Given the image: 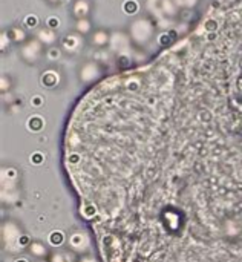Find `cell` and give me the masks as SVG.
I'll use <instances>...</instances> for the list:
<instances>
[{"mask_svg": "<svg viewBox=\"0 0 242 262\" xmlns=\"http://www.w3.org/2000/svg\"><path fill=\"white\" fill-rule=\"evenodd\" d=\"M48 23H49V28L58 26V20H55V18H49V20H48Z\"/></svg>", "mask_w": 242, "mask_h": 262, "instance_id": "obj_10", "label": "cell"}, {"mask_svg": "<svg viewBox=\"0 0 242 262\" xmlns=\"http://www.w3.org/2000/svg\"><path fill=\"white\" fill-rule=\"evenodd\" d=\"M35 25H37V18L35 17H28L26 18V26L31 28V26H35Z\"/></svg>", "mask_w": 242, "mask_h": 262, "instance_id": "obj_9", "label": "cell"}, {"mask_svg": "<svg viewBox=\"0 0 242 262\" xmlns=\"http://www.w3.org/2000/svg\"><path fill=\"white\" fill-rule=\"evenodd\" d=\"M109 40V34L104 31V29H97L94 34H92V43L95 46H104Z\"/></svg>", "mask_w": 242, "mask_h": 262, "instance_id": "obj_6", "label": "cell"}, {"mask_svg": "<svg viewBox=\"0 0 242 262\" xmlns=\"http://www.w3.org/2000/svg\"><path fill=\"white\" fill-rule=\"evenodd\" d=\"M100 72V68L95 61H89V63H84L83 68H81V78L86 80V81H91L92 78H95Z\"/></svg>", "mask_w": 242, "mask_h": 262, "instance_id": "obj_4", "label": "cell"}, {"mask_svg": "<svg viewBox=\"0 0 242 262\" xmlns=\"http://www.w3.org/2000/svg\"><path fill=\"white\" fill-rule=\"evenodd\" d=\"M49 2H58V0H49Z\"/></svg>", "mask_w": 242, "mask_h": 262, "instance_id": "obj_11", "label": "cell"}, {"mask_svg": "<svg viewBox=\"0 0 242 262\" xmlns=\"http://www.w3.org/2000/svg\"><path fill=\"white\" fill-rule=\"evenodd\" d=\"M137 8H138L137 2H126V5H124V9H126V12H127V14H134V12H137Z\"/></svg>", "mask_w": 242, "mask_h": 262, "instance_id": "obj_8", "label": "cell"}, {"mask_svg": "<svg viewBox=\"0 0 242 262\" xmlns=\"http://www.w3.org/2000/svg\"><path fill=\"white\" fill-rule=\"evenodd\" d=\"M37 40L43 45H52V43H55L57 37L54 35V32L49 28H46V29L43 28L37 32Z\"/></svg>", "mask_w": 242, "mask_h": 262, "instance_id": "obj_5", "label": "cell"}, {"mask_svg": "<svg viewBox=\"0 0 242 262\" xmlns=\"http://www.w3.org/2000/svg\"><path fill=\"white\" fill-rule=\"evenodd\" d=\"M91 12V2L89 0H75L72 6V14L77 18H83Z\"/></svg>", "mask_w": 242, "mask_h": 262, "instance_id": "obj_3", "label": "cell"}, {"mask_svg": "<svg viewBox=\"0 0 242 262\" xmlns=\"http://www.w3.org/2000/svg\"><path fill=\"white\" fill-rule=\"evenodd\" d=\"M89 29H91V23L87 21V20H78V23H77V31L78 32H81V34H86V32H89Z\"/></svg>", "mask_w": 242, "mask_h": 262, "instance_id": "obj_7", "label": "cell"}, {"mask_svg": "<svg viewBox=\"0 0 242 262\" xmlns=\"http://www.w3.org/2000/svg\"><path fill=\"white\" fill-rule=\"evenodd\" d=\"M20 54L25 58V61H37L38 57L41 55V43L38 40H29L20 49Z\"/></svg>", "mask_w": 242, "mask_h": 262, "instance_id": "obj_2", "label": "cell"}, {"mask_svg": "<svg viewBox=\"0 0 242 262\" xmlns=\"http://www.w3.org/2000/svg\"><path fill=\"white\" fill-rule=\"evenodd\" d=\"M152 32H153V26L147 21V20H137L134 21V25L130 26V35L137 43H146L152 38Z\"/></svg>", "mask_w": 242, "mask_h": 262, "instance_id": "obj_1", "label": "cell"}]
</instances>
